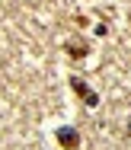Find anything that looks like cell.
I'll list each match as a JSON object with an SVG mask.
<instances>
[{
    "label": "cell",
    "mask_w": 131,
    "mask_h": 150,
    "mask_svg": "<svg viewBox=\"0 0 131 150\" xmlns=\"http://www.w3.org/2000/svg\"><path fill=\"white\" fill-rule=\"evenodd\" d=\"M55 141H58L64 150H77L80 147V131L70 128V125H61V128H55Z\"/></svg>",
    "instance_id": "6da1fadb"
},
{
    "label": "cell",
    "mask_w": 131,
    "mask_h": 150,
    "mask_svg": "<svg viewBox=\"0 0 131 150\" xmlns=\"http://www.w3.org/2000/svg\"><path fill=\"white\" fill-rule=\"evenodd\" d=\"M64 51H67L74 61H77V58H86V54H90V45H86V42H67Z\"/></svg>",
    "instance_id": "7a4b0ae2"
},
{
    "label": "cell",
    "mask_w": 131,
    "mask_h": 150,
    "mask_svg": "<svg viewBox=\"0 0 131 150\" xmlns=\"http://www.w3.org/2000/svg\"><path fill=\"white\" fill-rule=\"evenodd\" d=\"M70 90L77 93V96H86L90 86H86V80H80V77H70Z\"/></svg>",
    "instance_id": "3957f363"
},
{
    "label": "cell",
    "mask_w": 131,
    "mask_h": 150,
    "mask_svg": "<svg viewBox=\"0 0 131 150\" xmlns=\"http://www.w3.org/2000/svg\"><path fill=\"white\" fill-rule=\"evenodd\" d=\"M83 105H86V109H96V105H99V93L90 90L86 96H83Z\"/></svg>",
    "instance_id": "277c9868"
},
{
    "label": "cell",
    "mask_w": 131,
    "mask_h": 150,
    "mask_svg": "<svg viewBox=\"0 0 131 150\" xmlns=\"http://www.w3.org/2000/svg\"><path fill=\"white\" fill-rule=\"evenodd\" d=\"M93 32H96V35H106V32H109V23H106V19L96 23V29H93Z\"/></svg>",
    "instance_id": "5b68a950"
},
{
    "label": "cell",
    "mask_w": 131,
    "mask_h": 150,
    "mask_svg": "<svg viewBox=\"0 0 131 150\" xmlns=\"http://www.w3.org/2000/svg\"><path fill=\"white\" fill-rule=\"evenodd\" d=\"M128 134H131V121H128Z\"/></svg>",
    "instance_id": "8992f818"
}]
</instances>
